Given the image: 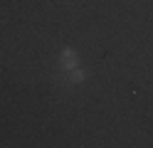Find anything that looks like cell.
Returning <instances> with one entry per match:
<instances>
[{
  "label": "cell",
  "instance_id": "1",
  "mask_svg": "<svg viewBox=\"0 0 153 148\" xmlns=\"http://www.w3.org/2000/svg\"><path fill=\"white\" fill-rule=\"evenodd\" d=\"M59 62L64 69H74L76 67V52H72V49H64L62 57H59Z\"/></svg>",
  "mask_w": 153,
  "mask_h": 148
},
{
  "label": "cell",
  "instance_id": "2",
  "mask_svg": "<svg viewBox=\"0 0 153 148\" xmlns=\"http://www.w3.org/2000/svg\"><path fill=\"white\" fill-rule=\"evenodd\" d=\"M69 79H72V82L74 84H79V82H84V72H82V69H72V74H69Z\"/></svg>",
  "mask_w": 153,
  "mask_h": 148
}]
</instances>
